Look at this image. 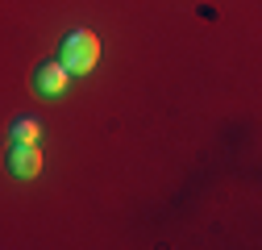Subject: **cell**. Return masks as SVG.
<instances>
[{
    "label": "cell",
    "instance_id": "obj_2",
    "mask_svg": "<svg viewBox=\"0 0 262 250\" xmlns=\"http://www.w3.org/2000/svg\"><path fill=\"white\" fill-rule=\"evenodd\" d=\"M67 84H71V71L62 67L58 58L34 67V75H29V88H34L38 96H62V92H67Z\"/></svg>",
    "mask_w": 262,
    "mask_h": 250
},
{
    "label": "cell",
    "instance_id": "obj_4",
    "mask_svg": "<svg viewBox=\"0 0 262 250\" xmlns=\"http://www.w3.org/2000/svg\"><path fill=\"white\" fill-rule=\"evenodd\" d=\"M9 142H42V121L34 117H21L9 125Z\"/></svg>",
    "mask_w": 262,
    "mask_h": 250
},
{
    "label": "cell",
    "instance_id": "obj_1",
    "mask_svg": "<svg viewBox=\"0 0 262 250\" xmlns=\"http://www.w3.org/2000/svg\"><path fill=\"white\" fill-rule=\"evenodd\" d=\"M58 62H62L71 75H88L96 62H100V38H96L92 29H71V34L62 38Z\"/></svg>",
    "mask_w": 262,
    "mask_h": 250
},
{
    "label": "cell",
    "instance_id": "obj_3",
    "mask_svg": "<svg viewBox=\"0 0 262 250\" xmlns=\"http://www.w3.org/2000/svg\"><path fill=\"white\" fill-rule=\"evenodd\" d=\"M5 163H9V171L17 179H38V171H42V146L38 142H13Z\"/></svg>",
    "mask_w": 262,
    "mask_h": 250
}]
</instances>
